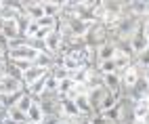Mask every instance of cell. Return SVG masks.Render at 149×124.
<instances>
[{"label":"cell","instance_id":"cell-1","mask_svg":"<svg viewBox=\"0 0 149 124\" xmlns=\"http://www.w3.org/2000/svg\"><path fill=\"white\" fill-rule=\"evenodd\" d=\"M111 40V32L103 25V23H99V21H95V23H91V27L86 29V34H84V44L88 46V48H99V46H103L105 42H109Z\"/></svg>","mask_w":149,"mask_h":124},{"label":"cell","instance_id":"cell-2","mask_svg":"<svg viewBox=\"0 0 149 124\" xmlns=\"http://www.w3.org/2000/svg\"><path fill=\"white\" fill-rule=\"evenodd\" d=\"M38 55H40L38 50H34V48H29L27 44H23L19 48L6 50V61H27V63H34Z\"/></svg>","mask_w":149,"mask_h":124},{"label":"cell","instance_id":"cell-3","mask_svg":"<svg viewBox=\"0 0 149 124\" xmlns=\"http://www.w3.org/2000/svg\"><path fill=\"white\" fill-rule=\"evenodd\" d=\"M128 42H130V50H132L134 57L141 55V53H145V50H149V40H147V36L143 34V23L134 29V34L130 36Z\"/></svg>","mask_w":149,"mask_h":124},{"label":"cell","instance_id":"cell-4","mask_svg":"<svg viewBox=\"0 0 149 124\" xmlns=\"http://www.w3.org/2000/svg\"><path fill=\"white\" fill-rule=\"evenodd\" d=\"M143 71L139 69V65H134V61H132V65L130 67H126L122 74H120V82H122V92L124 90H130L134 84H136V80L141 78Z\"/></svg>","mask_w":149,"mask_h":124},{"label":"cell","instance_id":"cell-5","mask_svg":"<svg viewBox=\"0 0 149 124\" xmlns=\"http://www.w3.org/2000/svg\"><path fill=\"white\" fill-rule=\"evenodd\" d=\"M61 42H63V36L57 32V29H51L48 36L44 38V44H46V55L57 57L59 50H61Z\"/></svg>","mask_w":149,"mask_h":124},{"label":"cell","instance_id":"cell-6","mask_svg":"<svg viewBox=\"0 0 149 124\" xmlns=\"http://www.w3.org/2000/svg\"><path fill=\"white\" fill-rule=\"evenodd\" d=\"M59 111H61L63 118H69V120L82 118L80 111H78V107H76V103H74V99H69V97H61V99H59Z\"/></svg>","mask_w":149,"mask_h":124},{"label":"cell","instance_id":"cell-7","mask_svg":"<svg viewBox=\"0 0 149 124\" xmlns=\"http://www.w3.org/2000/svg\"><path fill=\"white\" fill-rule=\"evenodd\" d=\"M19 36H23V34H21V27H19L17 19H11V21H0V38L13 40V38H19Z\"/></svg>","mask_w":149,"mask_h":124},{"label":"cell","instance_id":"cell-8","mask_svg":"<svg viewBox=\"0 0 149 124\" xmlns=\"http://www.w3.org/2000/svg\"><path fill=\"white\" fill-rule=\"evenodd\" d=\"M23 90H25V86H23V82H21V80L4 78L2 82H0V92H4V95H11V97H17V95H21Z\"/></svg>","mask_w":149,"mask_h":124},{"label":"cell","instance_id":"cell-9","mask_svg":"<svg viewBox=\"0 0 149 124\" xmlns=\"http://www.w3.org/2000/svg\"><path fill=\"white\" fill-rule=\"evenodd\" d=\"M113 57H116V46H113L111 40L105 42L103 46L95 48V61H97V63H101V61H111Z\"/></svg>","mask_w":149,"mask_h":124},{"label":"cell","instance_id":"cell-10","mask_svg":"<svg viewBox=\"0 0 149 124\" xmlns=\"http://www.w3.org/2000/svg\"><path fill=\"white\" fill-rule=\"evenodd\" d=\"M48 74H51L48 69H42V67H38V65H32L27 71H23L21 82H23V86H27V84H32V82L40 80V78H44V76H48Z\"/></svg>","mask_w":149,"mask_h":124},{"label":"cell","instance_id":"cell-11","mask_svg":"<svg viewBox=\"0 0 149 124\" xmlns=\"http://www.w3.org/2000/svg\"><path fill=\"white\" fill-rule=\"evenodd\" d=\"M101 82H103V86H105L109 92H116V95H120V92H122L120 74H103V76H101Z\"/></svg>","mask_w":149,"mask_h":124},{"label":"cell","instance_id":"cell-12","mask_svg":"<svg viewBox=\"0 0 149 124\" xmlns=\"http://www.w3.org/2000/svg\"><path fill=\"white\" fill-rule=\"evenodd\" d=\"M74 103H76V107H78V111H80V116H93L95 113V109H93V103H91V99H88V95H76L74 97Z\"/></svg>","mask_w":149,"mask_h":124},{"label":"cell","instance_id":"cell-13","mask_svg":"<svg viewBox=\"0 0 149 124\" xmlns=\"http://www.w3.org/2000/svg\"><path fill=\"white\" fill-rule=\"evenodd\" d=\"M118 101H120V95H116V92H105V97L101 99V103H99V107H97V111L95 113H103V111H109L111 107H116L118 105Z\"/></svg>","mask_w":149,"mask_h":124},{"label":"cell","instance_id":"cell-14","mask_svg":"<svg viewBox=\"0 0 149 124\" xmlns=\"http://www.w3.org/2000/svg\"><path fill=\"white\" fill-rule=\"evenodd\" d=\"M61 8H63V2H55V0H42V11L44 15L48 17H59L61 15Z\"/></svg>","mask_w":149,"mask_h":124},{"label":"cell","instance_id":"cell-15","mask_svg":"<svg viewBox=\"0 0 149 124\" xmlns=\"http://www.w3.org/2000/svg\"><path fill=\"white\" fill-rule=\"evenodd\" d=\"M27 124H42L44 122V113H42V109H40V105L34 101V105L27 109Z\"/></svg>","mask_w":149,"mask_h":124},{"label":"cell","instance_id":"cell-16","mask_svg":"<svg viewBox=\"0 0 149 124\" xmlns=\"http://www.w3.org/2000/svg\"><path fill=\"white\" fill-rule=\"evenodd\" d=\"M105 92H107V88H105L103 84H101V86H95V88H88V99H91L95 111H97V107H99V103H101V99L105 97Z\"/></svg>","mask_w":149,"mask_h":124},{"label":"cell","instance_id":"cell-17","mask_svg":"<svg viewBox=\"0 0 149 124\" xmlns=\"http://www.w3.org/2000/svg\"><path fill=\"white\" fill-rule=\"evenodd\" d=\"M32 105H34V99L29 97V95H27L25 90H23L21 95L17 97V101H15V107H17V109H21L23 113H27V109L32 107Z\"/></svg>","mask_w":149,"mask_h":124},{"label":"cell","instance_id":"cell-18","mask_svg":"<svg viewBox=\"0 0 149 124\" xmlns=\"http://www.w3.org/2000/svg\"><path fill=\"white\" fill-rule=\"evenodd\" d=\"M74 80L72 78H65V80H61V82H57V95L59 97H69V92L74 90Z\"/></svg>","mask_w":149,"mask_h":124},{"label":"cell","instance_id":"cell-19","mask_svg":"<svg viewBox=\"0 0 149 124\" xmlns=\"http://www.w3.org/2000/svg\"><path fill=\"white\" fill-rule=\"evenodd\" d=\"M38 27L40 29H55V23H57V19L55 17H48V15H44V17H40L38 19Z\"/></svg>","mask_w":149,"mask_h":124},{"label":"cell","instance_id":"cell-20","mask_svg":"<svg viewBox=\"0 0 149 124\" xmlns=\"http://www.w3.org/2000/svg\"><path fill=\"white\" fill-rule=\"evenodd\" d=\"M51 76H53L57 82H61V80L69 78V71H67L65 67H53V69H51Z\"/></svg>","mask_w":149,"mask_h":124},{"label":"cell","instance_id":"cell-21","mask_svg":"<svg viewBox=\"0 0 149 124\" xmlns=\"http://www.w3.org/2000/svg\"><path fill=\"white\" fill-rule=\"evenodd\" d=\"M44 92H51V95H55L57 92V80L48 74L46 76V82H44Z\"/></svg>","mask_w":149,"mask_h":124},{"label":"cell","instance_id":"cell-22","mask_svg":"<svg viewBox=\"0 0 149 124\" xmlns=\"http://www.w3.org/2000/svg\"><path fill=\"white\" fill-rule=\"evenodd\" d=\"M88 120H91V124H111L103 113H93V116H88Z\"/></svg>","mask_w":149,"mask_h":124},{"label":"cell","instance_id":"cell-23","mask_svg":"<svg viewBox=\"0 0 149 124\" xmlns=\"http://www.w3.org/2000/svg\"><path fill=\"white\" fill-rule=\"evenodd\" d=\"M143 34H145L147 40H149V21H145V19H143Z\"/></svg>","mask_w":149,"mask_h":124},{"label":"cell","instance_id":"cell-24","mask_svg":"<svg viewBox=\"0 0 149 124\" xmlns=\"http://www.w3.org/2000/svg\"><path fill=\"white\" fill-rule=\"evenodd\" d=\"M141 76H143V80H145L147 84H149V65H147V67L143 69V74H141Z\"/></svg>","mask_w":149,"mask_h":124},{"label":"cell","instance_id":"cell-25","mask_svg":"<svg viewBox=\"0 0 149 124\" xmlns=\"http://www.w3.org/2000/svg\"><path fill=\"white\" fill-rule=\"evenodd\" d=\"M2 61H6V57H4L2 53H0V63H2Z\"/></svg>","mask_w":149,"mask_h":124},{"label":"cell","instance_id":"cell-26","mask_svg":"<svg viewBox=\"0 0 149 124\" xmlns=\"http://www.w3.org/2000/svg\"><path fill=\"white\" fill-rule=\"evenodd\" d=\"M143 101H145V103H147V105H149V92H147V97H145Z\"/></svg>","mask_w":149,"mask_h":124},{"label":"cell","instance_id":"cell-27","mask_svg":"<svg viewBox=\"0 0 149 124\" xmlns=\"http://www.w3.org/2000/svg\"><path fill=\"white\" fill-rule=\"evenodd\" d=\"M145 21H149V11H147V15H145Z\"/></svg>","mask_w":149,"mask_h":124}]
</instances>
